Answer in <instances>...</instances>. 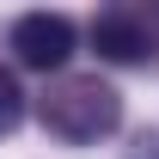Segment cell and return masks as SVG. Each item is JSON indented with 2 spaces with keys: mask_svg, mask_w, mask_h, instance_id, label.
Masks as SVG:
<instances>
[{
  "mask_svg": "<svg viewBox=\"0 0 159 159\" xmlns=\"http://www.w3.org/2000/svg\"><path fill=\"white\" fill-rule=\"evenodd\" d=\"M37 122L67 147H92L122 129V92L98 74H67L37 98Z\"/></svg>",
  "mask_w": 159,
  "mask_h": 159,
  "instance_id": "6da1fadb",
  "label": "cell"
},
{
  "mask_svg": "<svg viewBox=\"0 0 159 159\" xmlns=\"http://www.w3.org/2000/svg\"><path fill=\"white\" fill-rule=\"evenodd\" d=\"M92 49L116 67H153L159 61V6H104L92 19Z\"/></svg>",
  "mask_w": 159,
  "mask_h": 159,
  "instance_id": "7a4b0ae2",
  "label": "cell"
},
{
  "mask_svg": "<svg viewBox=\"0 0 159 159\" xmlns=\"http://www.w3.org/2000/svg\"><path fill=\"white\" fill-rule=\"evenodd\" d=\"M6 43H12V55H19L25 67L49 74V67H61V61L74 55L80 31H74L67 12H25V19H12V37Z\"/></svg>",
  "mask_w": 159,
  "mask_h": 159,
  "instance_id": "3957f363",
  "label": "cell"
},
{
  "mask_svg": "<svg viewBox=\"0 0 159 159\" xmlns=\"http://www.w3.org/2000/svg\"><path fill=\"white\" fill-rule=\"evenodd\" d=\"M19 122H25V86L6 74V67H0V141L12 135Z\"/></svg>",
  "mask_w": 159,
  "mask_h": 159,
  "instance_id": "277c9868",
  "label": "cell"
},
{
  "mask_svg": "<svg viewBox=\"0 0 159 159\" xmlns=\"http://www.w3.org/2000/svg\"><path fill=\"white\" fill-rule=\"evenodd\" d=\"M122 159H159V129H141L135 141H129V153Z\"/></svg>",
  "mask_w": 159,
  "mask_h": 159,
  "instance_id": "5b68a950",
  "label": "cell"
}]
</instances>
